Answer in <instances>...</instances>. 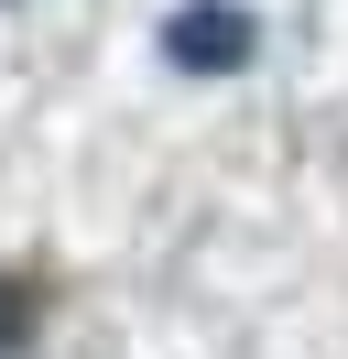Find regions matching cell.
<instances>
[{"label": "cell", "mask_w": 348, "mask_h": 359, "mask_svg": "<svg viewBox=\"0 0 348 359\" xmlns=\"http://www.w3.org/2000/svg\"><path fill=\"white\" fill-rule=\"evenodd\" d=\"M163 55L174 66H250V11H239V0H185V11H174V33H163Z\"/></svg>", "instance_id": "6da1fadb"}, {"label": "cell", "mask_w": 348, "mask_h": 359, "mask_svg": "<svg viewBox=\"0 0 348 359\" xmlns=\"http://www.w3.org/2000/svg\"><path fill=\"white\" fill-rule=\"evenodd\" d=\"M33 316H44L33 283H0V348H22V337H33Z\"/></svg>", "instance_id": "7a4b0ae2"}]
</instances>
